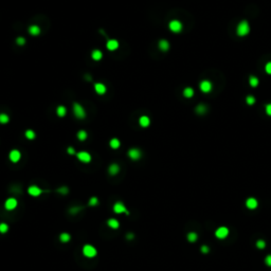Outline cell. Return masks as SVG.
Masks as SVG:
<instances>
[{
  "label": "cell",
  "mask_w": 271,
  "mask_h": 271,
  "mask_svg": "<svg viewBox=\"0 0 271 271\" xmlns=\"http://www.w3.org/2000/svg\"><path fill=\"white\" fill-rule=\"evenodd\" d=\"M249 32H250V26H249V22H248L247 20H241L236 28V34L238 35V36L243 37V36L248 35Z\"/></svg>",
  "instance_id": "1"
},
{
  "label": "cell",
  "mask_w": 271,
  "mask_h": 271,
  "mask_svg": "<svg viewBox=\"0 0 271 271\" xmlns=\"http://www.w3.org/2000/svg\"><path fill=\"white\" fill-rule=\"evenodd\" d=\"M82 252H83V254H84V256H86V258H95L96 254H98L96 249H95L92 245H85L84 247H83Z\"/></svg>",
  "instance_id": "2"
},
{
  "label": "cell",
  "mask_w": 271,
  "mask_h": 271,
  "mask_svg": "<svg viewBox=\"0 0 271 271\" xmlns=\"http://www.w3.org/2000/svg\"><path fill=\"white\" fill-rule=\"evenodd\" d=\"M73 113H74L75 118L81 119V120L86 118V110L78 103H73Z\"/></svg>",
  "instance_id": "3"
},
{
  "label": "cell",
  "mask_w": 271,
  "mask_h": 271,
  "mask_svg": "<svg viewBox=\"0 0 271 271\" xmlns=\"http://www.w3.org/2000/svg\"><path fill=\"white\" fill-rule=\"evenodd\" d=\"M182 24H181V21L180 20H177V19H173V20L169 21V29L173 33H180L181 31H182Z\"/></svg>",
  "instance_id": "4"
},
{
  "label": "cell",
  "mask_w": 271,
  "mask_h": 271,
  "mask_svg": "<svg viewBox=\"0 0 271 271\" xmlns=\"http://www.w3.org/2000/svg\"><path fill=\"white\" fill-rule=\"evenodd\" d=\"M112 210H113V212H115V214H126V215H128L129 212L128 210H127V208L125 207V204L123 202H121V201H118V202H115V204H113V207H112Z\"/></svg>",
  "instance_id": "5"
},
{
  "label": "cell",
  "mask_w": 271,
  "mask_h": 271,
  "mask_svg": "<svg viewBox=\"0 0 271 271\" xmlns=\"http://www.w3.org/2000/svg\"><path fill=\"white\" fill-rule=\"evenodd\" d=\"M76 158H78V161H81V162H83V163L91 162V159H92L91 155H90L88 152H85V150H82V152H76Z\"/></svg>",
  "instance_id": "6"
},
{
  "label": "cell",
  "mask_w": 271,
  "mask_h": 271,
  "mask_svg": "<svg viewBox=\"0 0 271 271\" xmlns=\"http://www.w3.org/2000/svg\"><path fill=\"white\" fill-rule=\"evenodd\" d=\"M229 233H230V231L227 227H219L217 228L216 231H215V236L218 239H224V238L228 237Z\"/></svg>",
  "instance_id": "7"
},
{
  "label": "cell",
  "mask_w": 271,
  "mask_h": 271,
  "mask_svg": "<svg viewBox=\"0 0 271 271\" xmlns=\"http://www.w3.org/2000/svg\"><path fill=\"white\" fill-rule=\"evenodd\" d=\"M17 206H18V201H17V199L16 198H14V197L7 198V199L5 200V202H4V208H5V210H7V211L15 210Z\"/></svg>",
  "instance_id": "8"
},
{
  "label": "cell",
  "mask_w": 271,
  "mask_h": 271,
  "mask_svg": "<svg viewBox=\"0 0 271 271\" xmlns=\"http://www.w3.org/2000/svg\"><path fill=\"white\" fill-rule=\"evenodd\" d=\"M127 155H128L129 159L133 160V161H137V160H139L140 158L142 157V152H141L139 148L133 147V148L129 149L128 152H127Z\"/></svg>",
  "instance_id": "9"
},
{
  "label": "cell",
  "mask_w": 271,
  "mask_h": 271,
  "mask_svg": "<svg viewBox=\"0 0 271 271\" xmlns=\"http://www.w3.org/2000/svg\"><path fill=\"white\" fill-rule=\"evenodd\" d=\"M42 193L44 191L37 185H30L28 187V194L32 197H39Z\"/></svg>",
  "instance_id": "10"
},
{
  "label": "cell",
  "mask_w": 271,
  "mask_h": 271,
  "mask_svg": "<svg viewBox=\"0 0 271 271\" xmlns=\"http://www.w3.org/2000/svg\"><path fill=\"white\" fill-rule=\"evenodd\" d=\"M212 87H213L212 83H211L210 81H208V80H204V81H202L201 83H200V85H199L200 91L203 92V93H209V92H211V90H212Z\"/></svg>",
  "instance_id": "11"
},
{
  "label": "cell",
  "mask_w": 271,
  "mask_h": 271,
  "mask_svg": "<svg viewBox=\"0 0 271 271\" xmlns=\"http://www.w3.org/2000/svg\"><path fill=\"white\" fill-rule=\"evenodd\" d=\"M21 158V152L18 150V149H12L9 154V159H10L11 162L17 163Z\"/></svg>",
  "instance_id": "12"
},
{
  "label": "cell",
  "mask_w": 271,
  "mask_h": 271,
  "mask_svg": "<svg viewBox=\"0 0 271 271\" xmlns=\"http://www.w3.org/2000/svg\"><path fill=\"white\" fill-rule=\"evenodd\" d=\"M258 206V201L256 198L254 197H250L246 200V207L249 209V210H255Z\"/></svg>",
  "instance_id": "13"
},
{
  "label": "cell",
  "mask_w": 271,
  "mask_h": 271,
  "mask_svg": "<svg viewBox=\"0 0 271 271\" xmlns=\"http://www.w3.org/2000/svg\"><path fill=\"white\" fill-rule=\"evenodd\" d=\"M119 47H120V44L117 39H108L106 42V48L109 51H115Z\"/></svg>",
  "instance_id": "14"
},
{
  "label": "cell",
  "mask_w": 271,
  "mask_h": 271,
  "mask_svg": "<svg viewBox=\"0 0 271 271\" xmlns=\"http://www.w3.org/2000/svg\"><path fill=\"white\" fill-rule=\"evenodd\" d=\"M94 91L100 95L105 94L106 91H107V88L106 86L103 83H95L94 84Z\"/></svg>",
  "instance_id": "15"
},
{
  "label": "cell",
  "mask_w": 271,
  "mask_h": 271,
  "mask_svg": "<svg viewBox=\"0 0 271 271\" xmlns=\"http://www.w3.org/2000/svg\"><path fill=\"white\" fill-rule=\"evenodd\" d=\"M139 125L143 128H146L150 125V119L147 115H142L139 118Z\"/></svg>",
  "instance_id": "16"
},
{
  "label": "cell",
  "mask_w": 271,
  "mask_h": 271,
  "mask_svg": "<svg viewBox=\"0 0 271 271\" xmlns=\"http://www.w3.org/2000/svg\"><path fill=\"white\" fill-rule=\"evenodd\" d=\"M107 224H108L109 228H111L112 230H118L119 228H120V222L115 218H109L107 220Z\"/></svg>",
  "instance_id": "17"
},
{
  "label": "cell",
  "mask_w": 271,
  "mask_h": 271,
  "mask_svg": "<svg viewBox=\"0 0 271 271\" xmlns=\"http://www.w3.org/2000/svg\"><path fill=\"white\" fill-rule=\"evenodd\" d=\"M120 172V166H119V164H117V163H112V164H110L108 167V173L109 175H111V176H115L117 174Z\"/></svg>",
  "instance_id": "18"
},
{
  "label": "cell",
  "mask_w": 271,
  "mask_h": 271,
  "mask_svg": "<svg viewBox=\"0 0 271 271\" xmlns=\"http://www.w3.org/2000/svg\"><path fill=\"white\" fill-rule=\"evenodd\" d=\"M29 34H31L32 36H37L40 34V27H38L36 24H32L29 27Z\"/></svg>",
  "instance_id": "19"
},
{
  "label": "cell",
  "mask_w": 271,
  "mask_h": 271,
  "mask_svg": "<svg viewBox=\"0 0 271 271\" xmlns=\"http://www.w3.org/2000/svg\"><path fill=\"white\" fill-rule=\"evenodd\" d=\"M91 58L93 59V61H101L102 58H103V53H102V51L101 50H98V49L93 50L91 52Z\"/></svg>",
  "instance_id": "20"
},
{
  "label": "cell",
  "mask_w": 271,
  "mask_h": 271,
  "mask_svg": "<svg viewBox=\"0 0 271 271\" xmlns=\"http://www.w3.org/2000/svg\"><path fill=\"white\" fill-rule=\"evenodd\" d=\"M158 47H159V49L161 51L165 52V51H167L169 49V42L167 40H165V39H161L158 42Z\"/></svg>",
  "instance_id": "21"
},
{
  "label": "cell",
  "mask_w": 271,
  "mask_h": 271,
  "mask_svg": "<svg viewBox=\"0 0 271 271\" xmlns=\"http://www.w3.org/2000/svg\"><path fill=\"white\" fill-rule=\"evenodd\" d=\"M56 115H57L59 118H64L65 115H67V108L63 105L57 106V108H56Z\"/></svg>",
  "instance_id": "22"
},
{
  "label": "cell",
  "mask_w": 271,
  "mask_h": 271,
  "mask_svg": "<svg viewBox=\"0 0 271 271\" xmlns=\"http://www.w3.org/2000/svg\"><path fill=\"white\" fill-rule=\"evenodd\" d=\"M109 146H110L112 149H118L119 147L121 146V142H120V140H119L118 138H112V139L110 140V142H109Z\"/></svg>",
  "instance_id": "23"
},
{
  "label": "cell",
  "mask_w": 271,
  "mask_h": 271,
  "mask_svg": "<svg viewBox=\"0 0 271 271\" xmlns=\"http://www.w3.org/2000/svg\"><path fill=\"white\" fill-rule=\"evenodd\" d=\"M194 95V89L192 88V87H186V88H184V90H183V96L186 98H193Z\"/></svg>",
  "instance_id": "24"
},
{
  "label": "cell",
  "mask_w": 271,
  "mask_h": 271,
  "mask_svg": "<svg viewBox=\"0 0 271 271\" xmlns=\"http://www.w3.org/2000/svg\"><path fill=\"white\" fill-rule=\"evenodd\" d=\"M76 137H78V139L80 140V141H85V140L87 139V137H88V133H87V131H86V130H84V129H81V130H78V135H76Z\"/></svg>",
  "instance_id": "25"
},
{
  "label": "cell",
  "mask_w": 271,
  "mask_h": 271,
  "mask_svg": "<svg viewBox=\"0 0 271 271\" xmlns=\"http://www.w3.org/2000/svg\"><path fill=\"white\" fill-rule=\"evenodd\" d=\"M70 239H71V235L67 232L61 233V235H59V241L61 243H68V241H70Z\"/></svg>",
  "instance_id": "26"
},
{
  "label": "cell",
  "mask_w": 271,
  "mask_h": 271,
  "mask_svg": "<svg viewBox=\"0 0 271 271\" xmlns=\"http://www.w3.org/2000/svg\"><path fill=\"white\" fill-rule=\"evenodd\" d=\"M24 136H26V138H27L28 140H34L36 138V133H35V131H34L33 129H28V130H26Z\"/></svg>",
  "instance_id": "27"
},
{
  "label": "cell",
  "mask_w": 271,
  "mask_h": 271,
  "mask_svg": "<svg viewBox=\"0 0 271 271\" xmlns=\"http://www.w3.org/2000/svg\"><path fill=\"white\" fill-rule=\"evenodd\" d=\"M186 239L190 241V243H195V241L198 239V234L195 233V232H190V233L186 235Z\"/></svg>",
  "instance_id": "28"
},
{
  "label": "cell",
  "mask_w": 271,
  "mask_h": 271,
  "mask_svg": "<svg viewBox=\"0 0 271 271\" xmlns=\"http://www.w3.org/2000/svg\"><path fill=\"white\" fill-rule=\"evenodd\" d=\"M258 83H260V81H258V78H256V76H253V75H251L250 78H249V84H250L251 87H253V88L258 87Z\"/></svg>",
  "instance_id": "29"
},
{
  "label": "cell",
  "mask_w": 271,
  "mask_h": 271,
  "mask_svg": "<svg viewBox=\"0 0 271 271\" xmlns=\"http://www.w3.org/2000/svg\"><path fill=\"white\" fill-rule=\"evenodd\" d=\"M10 122V117H9V115H7V113H0V124H7V123Z\"/></svg>",
  "instance_id": "30"
},
{
  "label": "cell",
  "mask_w": 271,
  "mask_h": 271,
  "mask_svg": "<svg viewBox=\"0 0 271 271\" xmlns=\"http://www.w3.org/2000/svg\"><path fill=\"white\" fill-rule=\"evenodd\" d=\"M206 111H207V106L203 104H200L196 107V112L198 115H203V113H206Z\"/></svg>",
  "instance_id": "31"
},
{
  "label": "cell",
  "mask_w": 271,
  "mask_h": 271,
  "mask_svg": "<svg viewBox=\"0 0 271 271\" xmlns=\"http://www.w3.org/2000/svg\"><path fill=\"white\" fill-rule=\"evenodd\" d=\"M88 204L90 206V207H95V206H98V198L95 196H92L90 199H89L88 201Z\"/></svg>",
  "instance_id": "32"
},
{
  "label": "cell",
  "mask_w": 271,
  "mask_h": 271,
  "mask_svg": "<svg viewBox=\"0 0 271 271\" xmlns=\"http://www.w3.org/2000/svg\"><path fill=\"white\" fill-rule=\"evenodd\" d=\"M7 231H9V226H7V224H5V222H1L0 224V233H7Z\"/></svg>",
  "instance_id": "33"
},
{
  "label": "cell",
  "mask_w": 271,
  "mask_h": 271,
  "mask_svg": "<svg viewBox=\"0 0 271 271\" xmlns=\"http://www.w3.org/2000/svg\"><path fill=\"white\" fill-rule=\"evenodd\" d=\"M255 246H256L258 249H265V247H266V241H263V239H258V241H256Z\"/></svg>",
  "instance_id": "34"
},
{
  "label": "cell",
  "mask_w": 271,
  "mask_h": 271,
  "mask_svg": "<svg viewBox=\"0 0 271 271\" xmlns=\"http://www.w3.org/2000/svg\"><path fill=\"white\" fill-rule=\"evenodd\" d=\"M57 192L61 194V195H67L68 192H69V189H68L67 186H61V187L57 189Z\"/></svg>",
  "instance_id": "35"
},
{
  "label": "cell",
  "mask_w": 271,
  "mask_h": 271,
  "mask_svg": "<svg viewBox=\"0 0 271 271\" xmlns=\"http://www.w3.org/2000/svg\"><path fill=\"white\" fill-rule=\"evenodd\" d=\"M16 44H18V46H24V44H26V38L22 37V36H19V37L16 38Z\"/></svg>",
  "instance_id": "36"
},
{
  "label": "cell",
  "mask_w": 271,
  "mask_h": 271,
  "mask_svg": "<svg viewBox=\"0 0 271 271\" xmlns=\"http://www.w3.org/2000/svg\"><path fill=\"white\" fill-rule=\"evenodd\" d=\"M246 103H247L248 105H253L254 103H255V98L252 96V95H248L247 98H246Z\"/></svg>",
  "instance_id": "37"
},
{
  "label": "cell",
  "mask_w": 271,
  "mask_h": 271,
  "mask_svg": "<svg viewBox=\"0 0 271 271\" xmlns=\"http://www.w3.org/2000/svg\"><path fill=\"white\" fill-rule=\"evenodd\" d=\"M264 262H265V264H266V266L271 267V254H268L267 256L265 258Z\"/></svg>",
  "instance_id": "38"
},
{
  "label": "cell",
  "mask_w": 271,
  "mask_h": 271,
  "mask_svg": "<svg viewBox=\"0 0 271 271\" xmlns=\"http://www.w3.org/2000/svg\"><path fill=\"white\" fill-rule=\"evenodd\" d=\"M200 251H201L203 254H208L209 251H210V248L208 247L207 245H203V246H201V248H200Z\"/></svg>",
  "instance_id": "39"
},
{
  "label": "cell",
  "mask_w": 271,
  "mask_h": 271,
  "mask_svg": "<svg viewBox=\"0 0 271 271\" xmlns=\"http://www.w3.org/2000/svg\"><path fill=\"white\" fill-rule=\"evenodd\" d=\"M265 71L267 72L268 74H271V61L267 63L266 66H265Z\"/></svg>",
  "instance_id": "40"
},
{
  "label": "cell",
  "mask_w": 271,
  "mask_h": 271,
  "mask_svg": "<svg viewBox=\"0 0 271 271\" xmlns=\"http://www.w3.org/2000/svg\"><path fill=\"white\" fill-rule=\"evenodd\" d=\"M265 111H266V113H267L268 115H270L271 117V103H269V104L266 105V107H265Z\"/></svg>",
  "instance_id": "41"
},
{
  "label": "cell",
  "mask_w": 271,
  "mask_h": 271,
  "mask_svg": "<svg viewBox=\"0 0 271 271\" xmlns=\"http://www.w3.org/2000/svg\"><path fill=\"white\" fill-rule=\"evenodd\" d=\"M67 152L69 154V155H74L75 154V149L72 147V146H69L67 148Z\"/></svg>",
  "instance_id": "42"
},
{
  "label": "cell",
  "mask_w": 271,
  "mask_h": 271,
  "mask_svg": "<svg viewBox=\"0 0 271 271\" xmlns=\"http://www.w3.org/2000/svg\"><path fill=\"white\" fill-rule=\"evenodd\" d=\"M81 211V208H72L71 210H70V212H71V214H75L78 213V212H80Z\"/></svg>",
  "instance_id": "43"
},
{
  "label": "cell",
  "mask_w": 271,
  "mask_h": 271,
  "mask_svg": "<svg viewBox=\"0 0 271 271\" xmlns=\"http://www.w3.org/2000/svg\"><path fill=\"white\" fill-rule=\"evenodd\" d=\"M126 237H127V239H128V241H130V239H133L135 235H133L132 233H128L127 235H126Z\"/></svg>",
  "instance_id": "44"
}]
</instances>
